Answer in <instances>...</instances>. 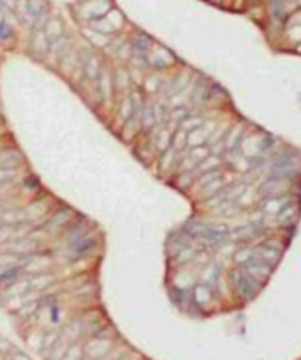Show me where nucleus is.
<instances>
[{"label":"nucleus","mask_w":301,"mask_h":360,"mask_svg":"<svg viewBox=\"0 0 301 360\" xmlns=\"http://www.w3.org/2000/svg\"><path fill=\"white\" fill-rule=\"evenodd\" d=\"M231 281H232V286H234L236 293L239 297L243 298V300H252L255 297V293L259 291L261 288V283L254 281L250 275H247L243 272V268H236V270L231 272Z\"/></svg>","instance_id":"1"},{"label":"nucleus","mask_w":301,"mask_h":360,"mask_svg":"<svg viewBox=\"0 0 301 360\" xmlns=\"http://www.w3.org/2000/svg\"><path fill=\"white\" fill-rule=\"evenodd\" d=\"M83 348H85V355H88L93 360H99L109 355V352L113 350V341L109 337L93 336Z\"/></svg>","instance_id":"2"},{"label":"nucleus","mask_w":301,"mask_h":360,"mask_svg":"<svg viewBox=\"0 0 301 360\" xmlns=\"http://www.w3.org/2000/svg\"><path fill=\"white\" fill-rule=\"evenodd\" d=\"M241 268H243L245 274L250 275L254 281H257V283H261V284H263L271 274V265L264 263L263 259H259L257 254H255V258L252 259V261H248V263L243 265Z\"/></svg>","instance_id":"3"},{"label":"nucleus","mask_w":301,"mask_h":360,"mask_svg":"<svg viewBox=\"0 0 301 360\" xmlns=\"http://www.w3.org/2000/svg\"><path fill=\"white\" fill-rule=\"evenodd\" d=\"M287 191V178H275L271 177L270 180L261 186V194L264 198H273V196H284Z\"/></svg>","instance_id":"4"},{"label":"nucleus","mask_w":301,"mask_h":360,"mask_svg":"<svg viewBox=\"0 0 301 360\" xmlns=\"http://www.w3.org/2000/svg\"><path fill=\"white\" fill-rule=\"evenodd\" d=\"M147 62L150 66L157 67V69H164L169 64L174 62V58L171 57V53L167 50H164L162 46H153V51L147 55Z\"/></svg>","instance_id":"5"},{"label":"nucleus","mask_w":301,"mask_h":360,"mask_svg":"<svg viewBox=\"0 0 301 360\" xmlns=\"http://www.w3.org/2000/svg\"><path fill=\"white\" fill-rule=\"evenodd\" d=\"M289 203H291V198L287 196V194H284V196L264 198V202L261 203V210L266 214H280Z\"/></svg>","instance_id":"6"},{"label":"nucleus","mask_w":301,"mask_h":360,"mask_svg":"<svg viewBox=\"0 0 301 360\" xmlns=\"http://www.w3.org/2000/svg\"><path fill=\"white\" fill-rule=\"evenodd\" d=\"M86 18L90 21H95V19L104 18V14L108 11H111V4H109V0H92L86 4Z\"/></svg>","instance_id":"7"},{"label":"nucleus","mask_w":301,"mask_h":360,"mask_svg":"<svg viewBox=\"0 0 301 360\" xmlns=\"http://www.w3.org/2000/svg\"><path fill=\"white\" fill-rule=\"evenodd\" d=\"M173 136L174 134H171L169 129L160 125V127L155 131V139L151 141V145H153V148L158 152V154H162V152H166L167 148L173 147Z\"/></svg>","instance_id":"8"},{"label":"nucleus","mask_w":301,"mask_h":360,"mask_svg":"<svg viewBox=\"0 0 301 360\" xmlns=\"http://www.w3.org/2000/svg\"><path fill=\"white\" fill-rule=\"evenodd\" d=\"M261 233H263V226L259 225V223H248V225H243V226H239L238 230H234L232 235H234V239H238V240H250V239L259 237Z\"/></svg>","instance_id":"9"},{"label":"nucleus","mask_w":301,"mask_h":360,"mask_svg":"<svg viewBox=\"0 0 301 360\" xmlns=\"http://www.w3.org/2000/svg\"><path fill=\"white\" fill-rule=\"evenodd\" d=\"M113 78L111 73L108 69H100V74L97 78V89H99V94L102 96V99H109L113 92Z\"/></svg>","instance_id":"10"},{"label":"nucleus","mask_w":301,"mask_h":360,"mask_svg":"<svg viewBox=\"0 0 301 360\" xmlns=\"http://www.w3.org/2000/svg\"><path fill=\"white\" fill-rule=\"evenodd\" d=\"M19 163H21V154L14 148H5V150L0 152V168L16 170Z\"/></svg>","instance_id":"11"},{"label":"nucleus","mask_w":301,"mask_h":360,"mask_svg":"<svg viewBox=\"0 0 301 360\" xmlns=\"http://www.w3.org/2000/svg\"><path fill=\"white\" fill-rule=\"evenodd\" d=\"M71 219H73V212H71L69 209H62L58 210V212L53 214V217H51L50 221H48V228L50 230H60L62 226H66L67 223H71Z\"/></svg>","instance_id":"12"},{"label":"nucleus","mask_w":301,"mask_h":360,"mask_svg":"<svg viewBox=\"0 0 301 360\" xmlns=\"http://www.w3.org/2000/svg\"><path fill=\"white\" fill-rule=\"evenodd\" d=\"M93 245H95V239H93L92 235H86L83 237L81 240H77L76 244L71 245V251H73L74 258H79V256H85Z\"/></svg>","instance_id":"13"},{"label":"nucleus","mask_w":301,"mask_h":360,"mask_svg":"<svg viewBox=\"0 0 301 360\" xmlns=\"http://www.w3.org/2000/svg\"><path fill=\"white\" fill-rule=\"evenodd\" d=\"M9 249L11 251L9 252H14V254H35V249H37V244L35 242H32L30 239H19L16 240V242H12L11 245H9Z\"/></svg>","instance_id":"14"},{"label":"nucleus","mask_w":301,"mask_h":360,"mask_svg":"<svg viewBox=\"0 0 301 360\" xmlns=\"http://www.w3.org/2000/svg\"><path fill=\"white\" fill-rule=\"evenodd\" d=\"M44 32H46L48 39H50V43L55 44L58 43L60 39H64V27H62V21L60 19H50L46 23V28H44Z\"/></svg>","instance_id":"15"},{"label":"nucleus","mask_w":301,"mask_h":360,"mask_svg":"<svg viewBox=\"0 0 301 360\" xmlns=\"http://www.w3.org/2000/svg\"><path fill=\"white\" fill-rule=\"evenodd\" d=\"M255 254H257L259 259H263L264 263H268V265H271V267H273L278 259H280L282 251H277V249L266 247V245H259V247L255 249Z\"/></svg>","instance_id":"16"},{"label":"nucleus","mask_w":301,"mask_h":360,"mask_svg":"<svg viewBox=\"0 0 301 360\" xmlns=\"http://www.w3.org/2000/svg\"><path fill=\"white\" fill-rule=\"evenodd\" d=\"M51 43L50 39H48L46 32L44 30H35L34 34V39H32V48H34V51L37 55H44L48 50H50Z\"/></svg>","instance_id":"17"},{"label":"nucleus","mask_w":301,"mask_h":360,"mask_svg":"<svg viewBox=\"0 0 301 360\" xmlns=\"http://www.w3.org/2000/svg\"><path fill=\"white\" fill-rule=\"evenodd\" d=\"M55 283V277L51 274H44V272H41V274L34 275L32 279H28V284H30V290H35V291H43L46 290L50 284Z\"/></svg>","instance_id":"18"},{"label":"nucleus","mask_w":301,"mask_h":360,"mask_svg":"<svg viewBox=\"0 0 301 360\" xmlns=\"http://www.w3.org/2000/svg\"><path fill=\"white\" fill-rule=\"evenodd\" d=\"M153 48L151 41L147 35H138V37L132 41V51H134V57H147L148 51Z\"/></svg>","instance_id":"19"},{"label":"nucleus","mask_w":301,"mask_h":360,"mask_svg":"<svg viewBox=\"0 0 301 360\" xmlns=\"http://www.w3.org/2000/svg\"><path fill=\"white\" fill-rule=\"evenodd\" d=\"M85 76L88 78L90 82H95L97 78H99V74H100V64H99V58L97 57H93V55H90L88 58L85 60Z\"/></svg>","instance_id":"20"},{"label":"nucleus","mask_w":301,"mask_h":360,"mask_svg":"<svg viewBox=\"0 0 301 360\" xmlns=\"http://www.w3.org/2000/svg\"><path fill=\"white\" fill-rule=\"evenodd\" d=\"M220 164H222V159L219 157V155H215L213 154L212 157H206L205 161H201L199 164H197V168H196V173H199V175H203V173H206V171H213V170H219L220 168Z\"/></svg>","instance_id":"21"},{"label":"nucleus","mask_w":301,"mask_h":360,"mask_svg":"<svg viewBox=\"0 0 301 360\" xmlns=\"http://www.w3.org/2000/svg\"><path fill=\"white\" fill-rule=\"evenodd\" d=\"M50 263V259L46 258V256H41V254H32L30 258L27 259V267H25V270L27 272H37V274H41V270H43L46 265Z\"/></svg>","instance_id":"22"},{"label":"nucleus","mask_w":301,"mask_h":360,"mask_svg":"<svg viewBox=\"0 0 301 360\" xmlns=\"http://www.w3.org/2000/svg\"><path fill=\"white\" fill-rule=\"evenodd\" d=\"M19 275H21V268L19 267L9 268V270L2 272V274H0V288H9L11 284H14L16 281H19Z\"/></svg>","instance_id":"23"},{"label":"nucleus","mask_w":301,"mask_h":360,"mask_svg":"<svg viewBox=\"0 0 301 360\" xmlns=\"http://www.w3.org/2000/svg\"><path fill=\"white\" fill-rule=\"evenodd\" d=\"M194 300L197 306H206L212 300V290L206 284H197L194 288Z\"/></svg>","instance_id":"24"},{"label":"nucleus","mask_w":301,"mask_h":360,"mask_svg":"<svg viewBox=\"0 0 301 360\" xmlns=\"http://www.w3.org/2000/svg\"><path fill=\"white\" fill-rule=\"evenodd\" d=\"M296 217H298V205L289 203L282 212L278 214V221H280V225H293V223L296 221Z\"/></svg>","instance_id":"25"},{"label":"nucleus","mask_w":301,"mask_h":360,"mask_svg":"<svg viewBox=\"0 0 301 360\" xmlns=\"http://www.w3.org/2000/svg\"><path fill=\"white\" fill-rule=\"evenodd\" d=\"M224 186H226L224 178L220 177V178H217V180H213V182L206 184V186L201 189V193H203V196L205 198H212V196H215L217 193H220L222 189H226Z\"/></svg>","instance_id":"26"},{"label":"nucleus","mask_w":301,"mask_h":360,"mask_svg":"<svg viewBox=\"0 0 301 360\" xmlns=\"http://www.w3.org/2000/svg\"><path fill=\"white\" fill-rule=\"evenodd\" d=\"M88 233H86V225L85 223H77V225H74L73 228L69 230V237H67V240H69V244H76L77 240H81L83 237H86Z\"/></svg>","instance_id":"27"},{"label":"nucleus","mask_w":301,"mask_h":360,"mask_svg":"<svg viewBox=\"0 0 301 360\" xmlns=\"http://www.w3.org/2000/svg\"><path fill=\"white\" fill-rule=\"evenodd\" d=\"M203 124H205V119H203V117H190V115L180 122L182 129H183V131H187V132L196 131V129H199Z\"/></svg>","instance_id":"28"},{"label":"nucleus","mask_w":301,"mask_h":360,"mask_svg":"<svg viewBox=\"0 0 301 360\" xmlns=\"http://www.w3.org/2000/svg\"><path fill=\"white\" fill-rule=\"evenodd\" d=\"M208 99H212V87H208L205 82H199L196 92H194V101L206 103Z\"/></svg>","instance_id":"29"},{"label":"nucleus","mask_w":301,"mask_h":360,"mask_svg":"<svg viewBox=\"0 0 301 360\" xmlns=\"http://www.w3.org/2000/svg\"><path fill=\"white\" fill-rule=\"evenodd\" d=\"M136 115V108H134V103H132L131 97H125L124 101H122V106H120V117L122 120H131L132 117Z\"/></svg>","instance_id":"30"},{"label":"nucleus","mask_w":301,"mask_h":360,"mask_svg":"<svg viewBox=\"0 0 301 360\" xmlns=\"http://www.w3.org/2000/svg\"><path fill=\"white\" fill-rule=\"evenodd\" d=\"M255 258V249H239L238 252L234 254V261L238 265H247L248 261H252V259Z\"/></svg>","instance_id":"31"},{"label":"nucleus","mask_w":301,"mask_h":360,"mask_svg":"<svg viewBox=\"0 0 301 360\" xmlns=\"http://www.w3.org/2000/svg\"><path fill=\"white\" fill-rule=\"evenodd\" d=\"M83 355H85V348L73 343V345L67 348V352H66V355H64L62 360H83Z\"/></svg>","instance_id":"32"},{"label":"nucleus","mask_w":301,"mask_h":360,"mask_svg":"<svg viewBox=\"0 0 301 360\" xmlns=\"http://www.w3.org/2000/svg\"><path fill=\"white\" fill-rule=\"evenodd\" d=\"M222 177V170H213V171H206V173H203L199 177V182H197V187L199 189H203V187L206 186V184H210V182H213V180H217V178H220Z\"/></svg>","instance_id":"33"},{"label":"nucleus","mask_w":301,"mask_h":360,"mask_svg":"<svg viewBox=\"0 0 301 360\" xmlns=\"http://www.w3.org/2000/svg\"><path fill=\"white\" fill-rule=\"evenodd\" d=\"M16 261H18V258L12 256V254H2L0 256V274L5 272V270H9V268H14Z\"/></svg>","instance_id":"34"},{"label":"nucleus","mask_w":301,"mask_h":360,"mask_svg":"<svg viewBox=\"0 0 301 360\" xmlns=\"http://www.w3.org/2000/svg\"><path fill=\"white\" fill-rule=\"evenodd\" d=\"M37 306H39V302H28V304H25V306H21L19 307V311H18V314L21 318H27V316H30V314H34L35 313V309H37Z\"/></svg>","instance_id":"35"},{"label":"nucleus","mask_w":301,"mask_h":360,"mask_svg":"<svg viewBox=\"0 0 301 360\" xmlns=\"http://www.w3.org/2000/svg\"><path fill=\"white\" fill-rule=\"evenodd\" d=\"M127 85H129V74L125 73L124 69H120L118 73H116V87H118V90H125Z\"/></svg>","instance_id":"36"},{"label":"nucleus","mask_w":301,"mask_h":360,"mask_svg":"<svg viewBox=\"0 0 301 360\" xmlns=\"http://www.w3.org/2000/svg\"><path fill=\"white\" fill-rule=\"evenodd\" d=\"M16 177V170H7V168H0V184L11 182Z\"/></svg>","instance_id":"37"},{"label":"nucleus","mask_w":301,"mask_h":360,"mask_svg":"<svg viewBox=\"0 0 301 360\" xmlns=\"http://www.w3.org/2000/svg\"><path fill=\"white\" fill-rule=\"evenodd\" d=\"M12 37V28L5 21H0V41H9Z\"/></svg>","instance_id":"38"},{"label":"nucleus","mask_w":301,"mask_h":360,"mask_svg":"<svg viewBox=\"0 0 301 360\" xmlns=\"http://www.w3.org/2000/svg\"><path fill=\"white\" fill-rule=\"evenodd\" d=\"M194 258V251L189 247H183L182 251L176 254V259L178 261H183V263H187V261H190V259Z\"/></svg>","instance_id":"39"},{"label":"nucleus","mask_w":301,"mask_h":360,"mask_svg":"<svg viewBox=\"0 0 301 360\" xmlns=\"http://www.w3.org/2000/svg\"><path fill=\"white\" fill-rule=\"evenodd\" d=\"M18 2H19V0H0V4L5 5V7H9V9H16Z\"/></svg>","instance_id":"40"},{"label":"nucleus","mask_w":301,"mask_h":360,"mask_svg":"<svg viewBox=\"0 0 301 360\" xmlns=\"http://www.w3.org/2000/svg\"><path fill=\"white\" fill-rule=\"evenodd\" d=\"M12 360H30L27 355H23V353H16L14 357H12Z\"/></svg>","instance_id":"41"},{"label":"nucleus","mask_w":301,"mask_h":360,"mask_svg":"<svg viewBox=\"0 0 301 360\" xmlns=\"http://www.w3.org/2000/svg\"><path fill=\"white\" fill-rule=\"evenodd\" d=\"M210 2H213V4H222L224 0H210Z\"/></svg>","instance_id":"42"}]
</instances>
